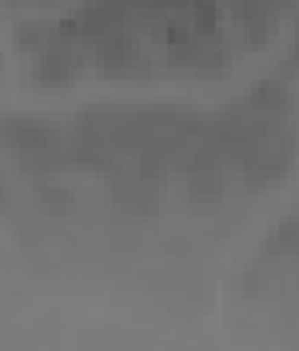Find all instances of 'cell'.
Instances as JSON below:
<instances>
[{"instance_id": "1", "label": "cell", "mask_w": 299, "mask_h": 351, "mask_svg": "<svg viewBox=\"0 0 299 351\" xmlns=\"http://www.w3.org/2000/svg\"><path fill=\"white\" fill-rule=\"evenodd\" d=\"M291 136H279L276 128L267 132L263 140H256L248 152H243V180L248 184H272V180H283V172L291 168Z\"/></svg>"}, {"instance_id": "2", "label": "cell", "mask_w": 299, "mask_h": 351, "mask_svg": "<svg viewBox=\"0 0 299 351\" xmlns=\"http://www.w3.org/2000/svg\"><path fill=\"white\" fill-rule=\"evenodd\" d=\"M116 199H120L124 208L148 212V208H156V180H152L148 172H140V176H124V180L116 184Z\"/></svg>"}]
</instances>
